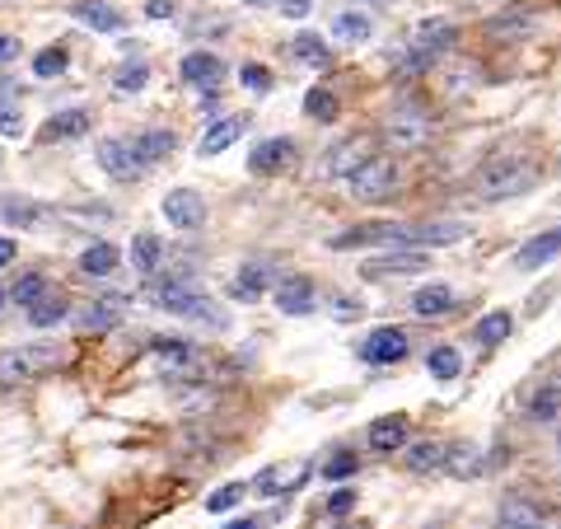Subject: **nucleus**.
Here are the masks:
<instances>
[{
	"label": "nucleus",
	"mask_w": 561,
	"mask_h": 529,
	"mask_svg": "<svg viewBox=\"0 0 561 529\" xmlns=\"http://www.w3.org/2000/svg\"><path fill=\"white\" fill-rule=\"evenodd\" d=\"M496 529H542V510L529 497H505L501 516H496Z\"/></svg>",
	"instance_id": "nucleus-22"
},
{
	"label": "nucleus",
	"mask_w": 561,
	"mask_h": 529,
	"mask_svg": "<svg viewBox=\"0 0 561 529\" xmlns=\"http://www.w3.org/2000/svg\"><path fill=\"white\" fill-rule=\"evenodd\" d=\"M127 300H94V305H85L75 314V328L80 333H108V328H118V319H122V309Z\"/></svg>",
	"instance_id": "nucleus-21"
},
{
	"label": "nucleus",
	"mask_w": 561,
	"mask_h": 529,
	"mask_svg": "<svg viewBox=\"0 0 561 529\" xmlns=\"http://www.w3.org/2000/svg\"><path fill=\"white\" fill-rule=\"evenodd\" d=\"M403 445H407V417H379L370 426V450L393 455V450H403Z\"/></svg>",
	"instance_id": "nucleus-25"
},
{
	"label": "nucleus",
	"mask_w": 561,
	"mask_h": 529,
	"mask_svg": "<svg viewBox=\"0 0 561 529\" xmlns=\"http://www.w3.org/2000/svg\"><path fill=\"white\" fill-rule=\"evenodd\" d=\"M356 469H360V455H356V450H333V459L323 464V478L346 483V478H356Z\"/></svg>",
	"instance_id": "nucleus-44"
},
{
	"label": "nucleus",
	"mask_w": 561,
	"mask_h": 529,
	"mask_svg": "<svg viewBox=\"0 0 561 529\" xmlns=\"http://www.w3.org/2000/svg\"><path fill=\"white\" fill-rule=\"evenodd\" d=\"M178 71H183V80H188V85H196V89H216L220 75H225V61L216 52H188Z\"/></svg>",
	"instance_id": "nucleus-19"
},
{
	"label": "nucleus",
	"mask_w": 561,
	"mask_h": 529,
	"mask_svg": "<svg viewBox=\"0 0 561 529\" xmlns=\"http://www.w3.org/2000/svg\"><path fill=\"white\" fill-rule=\"evenodd\" d=\"M431 136H435V122L421 108H393L384 122V141L393 151H421V145H431Z\"/></svg>",
	"instance_id": "nucleus-5"
},
{
	"label": "nucleus",
	"mask_w": 561,
	"mask_h": 529,
	"mask_svg": "<svg viewBox=\"0 0 561 529\" xmlns=\"http://www.w3.org/2000/svg\"><path fill=\"white\" fill-rule=\"evenodd\" d=\"M14 253H19V239H0V268L14 262Z\"/></svg>",
	"instance_id": "nucleus-53"
},
{
	"label": "nucleus",
	"mask_w": 561,
	"mask_h": 529,
	"mask_svg": "<svg viewBox=\"0 0 561 529\" xmlns=\"http://www.w3.org/2000/svg\"><path fill=\"white\" fill-rule=\"evenodd\" d=\"M431 268V253H407V249H388L384 258H370L360 276L370 281H384V276H407V272H426Z\"/></svg>",
	"instance_id": "nucleus-12"
},
{
	"label": "nucleus",
	"mask_w": 561,
	"mask_h": 529,
	"mask_svg": "<svg viewBox=\"0 0 561 529\" xmlns=\"http://www.w3.org/2000/svg\"><path fill=\"white\" fill-rule=\"evenodd\" d=\"M118 262H122V253L112 249L108 239H98V244H89V249L80 253V272H85V276H112V272H118Z\"/></svg>",
	"instance_id": "nucleus-28"
},
{
	"label": "nucleus",
	"mask_w": 561,
	"mask_h": 529,
	"mask_svg": "<svg viewBox=\"0 0 561 529\" xmlns=\"http://www.w3.org/2000/svg\"><path fill=\"white\" fill-rule=\"evenodd\" d=\"M0 305H5V291H0Z\"/></svg>",
	"instance_id": "nucleus-57"
},
{
	"label": "nucleus",
	"mask_w": 561,
	"mask_h": 529,
	"mask_svg": "<svg viewBox=\"0 0 561 529\" xmlns=\"http://www.w3.org/2000/svg\"><path fill=\"white\" fill-rule=\"evenodd\" d=\"M374 244H384V249H407V225L365 221V225L342 229L337 239H327V249H333V253H346V249H374Z\"/></svg>",
	"instance_id": "nucleus-6"
},
{
	"label": "nucleus",
	"mask_w": 561,
	"mask_h": 529,
	"mask_svg": "<svg viewBox=\"0 0 561 529\" xmlns=\"http://www.w3.org/2000/svg\"><path fill=\"white\" fill-rule=\"evenodd\" d=\"M468 239V225L458 221H431V225H407V244H426V249H444V244Z\"/></svg>",
	"instance_id": "nucleus-20"
},
{
	"label": "nucleus",
	"mask_w": 561,
	"mask_h": 529,
	"mask_svg": "<svg viewBox=\"0 0 561 529\" xmlns=\"http://www.w3.org/2000/svg\"><path fill=\"white\" fill-rule=\"evenodd\" d=\"M534 178H538V169H534L529 159H519V155H501V159H487L482 169H477L473 192L482 197V202H505V197L529 192V188H534Z\"/></svg>",
	"instance_id": "nucleus-2"
},
{
	"label": "nucleus",
	"mask_w": 561,
	"mask_h": 529,
	"mask_svg": "<svg viewBox=\"0 0 561 529\" xmlns=\"http://www.w3.org/2000/svg\"><path fill=\"white\" fill-rule=\"evenodd\" d=\"M557 169H561V164H557Z\"/></svg>",
	"instance_id": "nucleus-59"
},
{
	"label": "nucleus",
	"mask_w": 561,
	"mask_h": 529,
	"mask_svg": "<svg viewBox=\"0 0 561 529\" xmlns=\"http://www.w3.org/2000/svg\"><path fill=\"white\" fill-rule=\"evenodd\" d=\"M89 127H94V118H89L85 108H65V113H52V118L42 122L38 141H47V145H57V141H80V136H89Z\"/></svg>",
	"instance_id": "nucleus-15"
},
{
	"label": "nucleus",
	"mask_w": 561,
	"mask_h": 529,
	"mask_svg": "<svg viewBox=\"0 0 561 529\" xmlns=\"http://www.w3.org/2000/svg\"><path fill=\"white\" fill-rule=\"evenodd\" d=\"M71 19H80V24L94 28V33H122L127 28V14L118 5H108V0H75Z\"/></svg>",
	"instance_id": "nucleus-16"
},
{
	"label": "nucleus",
	"mask_w": 561,
	"mask_h": 529,
	"mask_svg": "<svg viewBox=\"0 0 561 529\" xmlns=\"http://www.w3.org/2000/svg\"><path fill=\"white\" fill-rule=\"evenodd\" d=\"M403 356H407L403 328H374V333L365 338V346H360V361H365V366H398Z\"/></svg>",
	"instance_id": "nucleus-11"
},
{
	"label": "nucleus",
	"mask_w": 561,
	"mask_h": 529,
	"mask_svg": "<svg viewBox=\"0 0 561 529\" xmlns=\"http://www.w3.org/2000/svg\"><path fill=\"white\" fill-rule=\"evenodd\" d=\"M127 145H131V155H136L141 169H155V164H164V159L173 155L178 136H173V131H164V127H155V131H141V136L127 141Z\"/></svg>",
	"instance_id": "nucleus-18"
},
{
	"label": "nucleus",
	"mask_w": 561,
	"mask_h": 529,
	"mask_svg": "<svg viewBox=\"0 0 561 529\" xmlns=\"http://www.w3.org/2000/svg\"><path fill=\"white\" fill-rule=\"evenodd\" d=\"M290 164H295V141H290V136L257 141V145H253V155H249V169H253L257 178L280 174V169H290Z\"/></svg>",
	"instance_id": "nucleus-14"
},
{
	"label": "nucleus",
	"mask_w": 561,
	"mask_h": 529,
	"mask_svg": "<svg viewBox=\"0 0 561 529\" xmlns=\"http://www.w3.org/2000/svg\"><path fill=\"white\" fill-rule=\"evenodd\" d=\"M557 450H561V440H557Z\"/></svg>",
	"instance_id": "nucleus-58"
},
{
	"label": "nucleus",
	"mask_w": 561,
	"mask_h": 529,
	"mask_svg": "<svg viewBox=\"0 0 561 529\" xmlns=\"http://www.w3.org/2000/svg\"><path fill=\"white\" fill-rule=\"evenodd\" d=\"M267 286H272L267 268H262V262H249V268H239V276L229 281V295H234V300H243V305H253Z\"/></svg>",
	"instance_id": "nucleus-27"
},
{
	"label": "nucleus",
	"mask_w": 561,
	"mask_h": 529,
	"mask_svg": "<svg viewBox=\"0 0 561 529\" xmlns=\"http://www.w3.org/2000/svg\"><path fill=\"white\" fill-rule=\"evenodd\" d=\"M510 333H515V319H510V309L487 314V319H477V328H473V338L482 342V346H496V342H505Z\"/></svg>",
	"instance_id": "nucleus-34"
},
{
	"label": "nucleus",
	"mask_w": 561,
	"mask_h": 529,
	"mask_svg": "<svg viewBox=\"0 0 561 529\" xmlns=\"http://www.w3.org/2000/svg\"><path fill=\"white\" fill-rule=\"evenodd\" d=\"M19 61V38H10V33H0V66Z\"/></svg>",
	"instance_id": "nucleus-52"
},
{
	"label": "nucleus",
	"mask_w": 561,
	"mask_h": 529,
	"mask_svg": "<svg viewBox=\"0 0 561 529\" xmlns=\"http://www.w3.org/2000/svg\"><path fill=\"white\" fill-rule=\"evenodd\" d=\"M155 305L169 309V314H183V319H196V323H211L216 333H225L229 328V314L211 300V295L196 286V281L188 272H169L155 281Z\"/></svg>",
	"instance_id": "nucleus-1"
},
{
	"label": "nucleus",
	"mask_w": 561,
	"mask_h": 529,
	"mask_svg": "<svg viewBox=\"0 0 561 529\" xmlns=\"http://www.w3.org/2000/svg\"><path fill=\"white\" fill-rule=\"evenodd\" d=\"M220 529H257V520L243 516V520H229V525H220Z\"/></svg>",
	"instance_id": "nucleus-54"
},
{
	"label": "nucleus",
	"mask_w": 561,
	"mask_h": 529,
	"mask_svg": "<svg viewBox=\"0 0 561 529\" xmlns=\"http://www.w3.org/2000/svg\"><path fill=\"white\" fill-rule=\"evenodd\" d=\"M393 188H398V164H393L388 155H370L351 174V192L360 197V202H388Z\"/></svg>",
	"instance_id": "nucleus-7"
},
{
	"label": "nucleus",
	"mask_w": 561,
	"mask_h": 529,
	"mask_svg": "<svg viewBox=\"0 0 561 529\" xmlns=\"http://www.w3.org/2000/svg\"><path fill=\"white\" fill-rule=\"evenodd\" d=\"M0 136H5V141H19L24 136V108H19V98H0Z\"/></svg>",
	"instance_id": "nucleus-43"
},
{
	"label": "nucleus",
	"mask_w": 561,
	"mask_h": 529,
	"mask_svg": "<svg viewBox=\"0 0 561 529\" xmlns=\"http://www.w3.org/2000/svg\"><path fill=\"white\" fill-rule=\"evenodd\" d=\"M0 216H5V225L33 229V225H42V221H47V211H42V206H33V202H19V197H10V202H0Z\"/></svg>",
	"instance_id": "nucleus-36"
},
{
	"label": "nucleus",
	"mask_w": 561,
	"mask_h": 529,
	"mask_svg": "<svg viewBox=\"0 0 561 529\" xmlns=\"http://www.w3.org/2000/svg\"><path fill=\"white\" fill-rule=\"evenodd\" d=\"M370 155H374V141L370 136H346V141H337L333 151L323 155V174L327 178H351Z\"/></svg>",
	"instance_id": "nucleus-10"
},
{
	"label": "nucleus",
	"mask_w": 561,
	"mask_h": 529,
	"mask_svg": "<svg viewBox=\"0 0 561 529\" xmlns=\"http://www.w3.org/2000/svg\"><path fill=\"white\" fill-rule=\"evenodd\" d=\"M370 14H360V10H346V14H337V19H333V38L337 43H370Z\"/></svg>",
	"instance_id": "nucleus-33"
},
{
	"label": "nucleus",
	"mask_w": 561,
	"mask_h": 529,
	"mask_svg": "<svg viewBox=\"0 0 561 529\" xmlns=\"http://www.w3.org/2000/svg\"><path fill=\"white\" fill-rule=\"evenodd\" d=\"M65 66H71V52L57 43V47H42V52L33 57V75H38V80H57V75H65Z\"/></svg>",
	"instance_id": "nucleus-38"
},
{
	"label": "nucleus",
	"mask_w": 561,
	"mask_h": 529,
	"mask_svg": "<svg viewBox=\"0 0 561 529\" xmlns=\"http://www.w3.org/2000/svg\"><path fill=\"white\" fill-rule=\"evenodd\" d=\"M173 10H178V0H145V14H150V19H169Z\"/></svg>",
	"instance_id": "nucleus-51"
},
{
	"label": "nucleus",
	"mask_w": 561,
	"mask_h": 529,
	"mask_svg": "<svg viewBox=\"0 0 561 529\" xmlns=\"http://www.w3.org/2000/svg\"><path fill=\"white\" fill-rule=\"evenodd\" d=\"M65 319H71V300H65L61 291H47L42 300L28 305V323H33V328H57V323H65Z\"/></svg>",
	"instance_id": "nucleus-23"
},
{
	"label": "nucleus",
	"mask_w": 561,
	"mask_h": 529,
	"mask_svg": "<svg viewBox=\"0 0 561 529\" xmlns=\"http://www.w3.org/2000/svg\"><path fill=\"white\" fill-rule=\"evenodd\" d=\"M249 5H276V0H249Z\"/></svg>",
	"instance_id": "nucleus-55"
},
{
	"label": "nucleus",
	"mask_w": 561,
	"mask_h": 529,
	"mask_svg": "<svg viewBox=\"0 0 561 529\" xmlns=\"http://www.w3.org/2000/svg\"><path fill=\"white\" fill-rule=\"evenodd\" d=\"M356 5H379V0H356Z\"/></svg>",
	"instance_id": "nucleus-56"
},
{
	"label": "nucleus",
	"mask_w": 561,
	"mask_h": 529,
	"mask_svg": "<svg viewBox=\"0 0 561 529\" xmlns=\"http://www.w3.org/2000/svg\"><path fill=\"white\" fill-rule=\"evenodd\" d=\"M155 361L164 366V379L173 385H206L211 379V356L188 338H155Z\"/></svg>",
	"instance_id": "nucleus-4"
},
{
	"label": "nucleus",
	"mask_w": 561,
	"mask_h": 529,
	"mask_svg": "<svg viewBox=\"0 0 561 529\" xmlns=\"http://www.w3.org/2000/svg\"><path fill=\"white\" fill-rule=\"evenodd\" d=\"M444 464V445L440 440H417V445H407V469L411 473H431Z\"/></svg>",
	"instance_id": "nucleus-35"
},
{
	"label": "nucleus",
	"mask_w": 561,
	"mask_h": 529,
	"mask_svg": "<svg viewBox=\"0 0 561 529\" xmlns=\"http://www.w3.org/2000/svg\"><path fill=\"white\" fill-rule=\"evenodd\" d=\"M243 136V118H220L216 127L206 131L202 136V145H196V155L202 159H211V155H220V151H229V145H234Z\"/></svg>",
	"instance_id": "nucleus-26"
},
{
	"label": "nucleus",
	"mask_w": 561,
	"mask_h": 529,
	"mask_svg": "<svg viewBox=\"0 0 561 529\" xmlns=\"http://www.w3.org/2000/svg\"><path fill=\"white\" fill-rule=\"evenodd\" d=\"M454 43H458V28H454L450 19H421L417 33H411V52H417L426 66H435Z\"/></svg>",
	"instance_id": "nucleus-8"
},
{
	"label": "nucleus",
	"mask_w": 561,
	"mask_h": 529,
	"mask_svg": "<svg viewBox=\"0 0 561 529\" xmlns=\"http://www.w3.org/2000/svg\"><path fill=\"white\" fill-rule=\"evenodd\" d=\"M145 80H150V66H145V61H127V66H118V75H112V89H118V94H141Z\"/></svg>",
	"instance_id": "nucleus-39"
},
{
	"label": "nucleus",
	"mask_w": 561,
	"mask_h": 529,
	"mask_svg": "<svg viewBox=\"0 0 561 529\" xmlns=\"http://www.w3.org/2000/svg\"><path fill=\"white\" fill-rule=\"evenodd\" d=\"M561 253V229H548V235H538V239H529L524 249L515 253V262L519 268H542V262H552Z\"/></svg>",
	"instance_id": "nucleus-29"
},
{
	"label": "nucleus",
	"mask_w": 561,
	"mask_h": 529,
	"mask_svg": "<svg viewBox=\"0 0 561 529\" xmlns=\"http://www.w3.org/2000/svg\"><path fill=\"white\" fill-rule=\"evenodd\" d=\"M487 28H491V38H519V33H529V14L519 10L515 19H491Z\"/></svg>",
	"instance_id": "nucleus-46"
},
{
	"label": "nucleus",
	"mask_w": 561,
	"mask_h": 529,
	"mask_svg": "<svg viewBox=\"0 0 561 529\" xmlns=\"http://www.w3.org/2000/svg\"><path fill=\"white\" fill-rule=\"evenodd\" d=\"M290 52L300 57L304 66H313V71H327V66H333V52H327V43L319 38V33H295Z\"/></svg>",
	"instance_id": "nucleus-32"
},
{
	"label": "nucleus",
	"mask_w": 561,
	"mask_h": 529,
	"mask_svg": "<svg viewBox=\"0 0 561 529\" xmlns=\"http://www.w3.org/2000/svg\"><path fill=\"white\" fill-rule=\"evenodd\" d=\"M557 412H561V389H548V393L534 403V417H538V422H552Z\"/></svg>",
	"instance_id": "nucleus-48"
},
{
	"label": "nucleus",
	"mask_w": 561,
	"mask_h": 529,
	"mask_svg": "<svg viewBox=\"0 0 561 529\" xmlns=\"http://www.w3.org/2000/svg\"><path fill=\"white\" fill-rule=\"evenodd\" d=\"M304 113H309V118L313 122H337V94L333 89H309L304 94Z\"/></svg>",
	"instance_id": "nucleus-40"
},
{
	"label": "nucleus",
	"mask_w": 561,
	"mask_h": 529,
	"mask_svg": "<svg viewBox=\"0 0 561 529\" xmlns=\"http://www.w3.org/2000/svg\"><path fill=\"white\" fill-rule=\"evenodd\" d=\"M411 309H417L421 319H444V314L454 309V291L450 286H421L411 295Z\"/></svg>",
	"instance_id": "nucleus-30"
},
{
	"label": "nucleus",
	"mask_w": 561,
	"mask_h": 529,
	"mask_svg": "<svg viewBox=\"0 0 561 529\" xmlns=\"http://www.w3.org/2000/svg\"><path fill=\"white\" fill-rule=\"evenodd\" d=\"M239 80H243V89H253V94H267L272 89V71H267V66H257V61L243 66Z\"/></svg>",
	"instance_id": "nucleus-45"
},
{
	"label": "nucleus",
	"mask_w": 561,
	"mask_h": 529,
	"mask_svg": "<svg viewBox=\"0 0 561 529\" xmlns=\"http://www.w3.org/2000/svg\"><path fill=\"white\" fill-rule=\"evenodd\" d=\"M426 370H431L435 379H454L458 370H464V361H458L454 346H435V352L426 356Z\"/></svg>",
	"instance_id": "nucleus-42"
},
{
	"label": "nucleus",
	"mask_w": 561,
	"mask_h": 529,
	"mask_svg": "<svg viewBox=\"0 0 561 529\" xmlns=\"http://www.w3.org/2000/svg\"><path fill=\"white\" fill-rule=\"evenodd\" d=\"M327 516H333V520H342V516H351V510H356V487H337L333 492V497H327Z\"/></svg>",
	"instance_id": "nucleus-47"
},
{
	"label": "nucleus",
	"mask_w": 561,
	"mask_h": 529,
	"mask_svg": "<svg viewBox=\"0 0 561 529\" xmlns=\"http://www.w3.org/2000/svg\"><path fill=\"white\" fill-rule=\"evenodd\" d=\"M444 469H450L454 478H477V473H487L491 464L482 459L477 445H444Z\"/></svg>",
	"instance_id": "nucleus-24"
},
{
	"label": "nucleus",
	"mask_w": 561,
	"mask_h": 529,
	"mask_svg": "<svg viewBox=\"0 0 561 529\" xmlns=\"http://www.w3.org/2000/svg\"><path fill=\"white\" fill-rule=\"evenodd\" d=\"M164 221H169L173 229H202L206 225V202L196 188H173L169 197H164Z\"/></svg>",
	"instance_id": "nucleus-9"
},
{
	"label": "nucleus",
	"mask_w": 561,
	"mask_h": 529,
	"mask_svg": "<svg viewBox=\"0 0 561 529\" xmlns=\"http://www.w3.org/2000/svg\"><path fill=\"white\" fill-rule=\"evenodd\" d=\"M61 366V346L57 342H24V346H5L0 352V389H19L33 379L52 375Z\"/></svg>",
	"instance_id": "nucleus-3"
},
{
	"label": "nucleus",
	"mask_w": 561,
	"mask_h": 529,
	"mask_svg": "<svg viewBox=\"0 0 561 529\" xmlns=\"http://www.w3.org/2000/svg\"><path fill=\"white\" fill-rule=\"evenodd\" d=\"M276 10L286 14V19H304V14L313 10V0H276Z\"/></svg>",
	"instance_id": "nucleus-50"
},
{
	"label": "nucleus",
	"mask_w": 561,
	"mask_h": 529,
	"mask_svg": "<svg viewBox=\"0 0 561 529\" xmlns=\"http://www.w3.org/2000/svg\"><path fill=\"white\" fill-rule=\"evenodd\" d=\"M47 291H52V286H47V276H42V272H24V276L10 286V300L19 305V309H28L33 300H42Z\"/></svg>",
	"instance_id": "nucleus-37"
},
{
	"label": "nucleus",
	"mask_w": 561,
	"mask_h": 529,
	"mask_svg": "<svg viewBox=\"0 0 561 529\" xmlns=\"http://www.w3.org/2000/svg\"><path fill=\"white\" fill-rule=\"evenodd\" d=\"M243 497H249V483H225L220 492H211V497H206V510H211V516H225V510H234Z\"/></svg>",
	"instance_id": "nucleus-41"
},
{
	"label": "nucleus",
	"mask_w": 561,
	"mask_h": 529,
	"mask_svg": "<svg viewBox=\"0 0 561 529\" xmlns=\"http://www.w3.org/2000/svg\"><path fill=\"white\" fill-rule=\"evenodd\" d=\"M360 300H351V295H333V319H360Z\"/></svg>",
	"instance_id": "nucleus-49"
},
{
	"label": "nucleus",
	"mask_w": 561,
	"mask_h": 529,
	"mask_svg": "<svg viewBox=\"0 0 561 529\" xmlns=\"http://www.w3.org/2000/svg\"><path fill=\"white\" fill-rule=\"evenodd\" d=\"M98 164H104V174H108V178H118V183H131V178H141V174H145L141 164H136V155H131V145L118 141V136L98 141Z\"/></svg>",
	"instance_id": "nucleus-17"
},
{
	"label": "nucleus",
	"mask_w": 561,
	"mask_h": 529,
	"mask_svg": "<svg viewBox=\"0 0 561 529\" xmlns=\"http://www.w3.org/2000/svg\"><path fill=\"white\" fill-rule=\"evenodd\" d=\"M159 262H164V239H155V235H136V239H131V268H136L141 276H155Z\"/></svg>",
	"instance_id": "nucleus-31"
},
{
	"label": "nucleus",
	"mask_w": 561,
	"mask_h": 529,
	"mask_svg": "<svg viewBox=\"0 0 561 529\" xmlns=\"http://www.w3.org/2000/svg\"><path fill=\"white\" fill-rule=\"evenodd\" d=\"M313 300H319V286H313L309 276H280L276 281V305H280V314H290V319L313 314Z\"/></svg>",
	"instance_id": "nucleus-13"
}]
</instances>
